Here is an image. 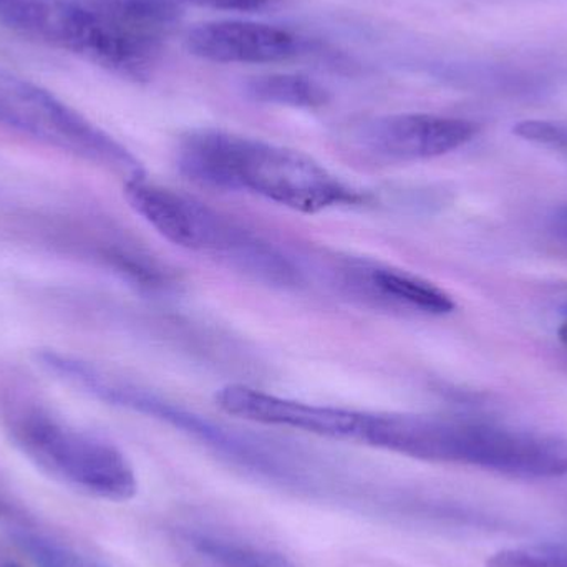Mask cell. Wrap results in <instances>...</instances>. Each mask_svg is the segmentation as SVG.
Returning <instances> with one entry per match:
<instances>
[{
    "label": "cell",
    "mask_w": 567,
    "mask_h": 567,
    "mask_svg": "<svg viewBox=\"0 0 567 567\" xmlns=\"http://www.w3.org/2000/svg\"><path fill=\"white\" fill-rule=\"evenodd\" d=\"M40 363L66 385L100 402L165 423L235 468L284 492L336 505H342L349 493V476L333 472L297 446L216 422L69 353L45 350Z\"/></svg>",
    "instance_id": "1"
},
{
    "label": "cell",
    "mask_w": 567,
    "mask_h": 567,
    "mask_svg": "<svg viewBox=\"0 0 567 567\" xmlns=\"http://www.w3.org/2000/svg\"><path fill=\"white\" fill-rule=\"evenodd\" d=\"M175 0H7L0 22L130 82L152 79L182 22Z\"/></svg>",
    "instance_id": "2"
},
{
    "label": "cell",
    "mask_w": 567,
    "mask_h": 567,
    "mask_svg": "<svg viewBox=\"0 0 567 567\" xmlns=\"http://www.w3.org/2000/svg\"><path fill=\"white\" fill-rule=\"evenodd\" d=\"M176 168L203 188L252 193L306 215L369 202L310 156L225 130L186 133L176 150Z\"/></svg>",
    "instance_id": "3"
},
{
    "label": "cell",
    "mask_w": 567,
    "mask_h": 567,
    "mask_svg": "<svg viewBox=\"0 0 567 567\" xmlns=\"http://www.w3.org/2000/svg\"><path fill=\"white\" fill-rule=\"evenodd\" d=\"M372 449L525 480L567 476V439L466 416L379 413Z\"/></svg>",
    "instance_id": "4"
},
{
    "label": "cell",
    "mask_w": 567,
    "mask_h": 567,
    "mask_svg": "<svg viewBox=\"0 0 567 567\" xmlns=\"http://www.w3.org/2000/svg\"><path fill=\"white\" fill-rule=\"evenodd\" d=\"M125 198L158 235L188 251L218 259L251 281L278 289L302 282V271L281 249L199 199L145 176L125 182Z\"/></svg>",
    "instance_id": "5"
},
{
    "label": "cell",
    "mask_w": 567,
    "mask_h": 567,
    "mask_svg": "<svg viewBox=\"0 0 567 567\" xmlns=\"http://www.w3.org/2000/svg\"><path fill=\"white\" fill-rule=\"evenodd\" d=\"M0 412L13 445L53 478L109 502L136 495L133 466L112 443L66 425L33 400L12 396Z\"/></svg>",
    "instance_id": "6"
},
{
    "label": "cell",
    "mask_w": 567,
    "mask_h": 567,
    "mask_svg": "<svg viewBox=\"0 0 567 567\" xmlns=\"http://www.w3.org/2000/svg\"><path fill=\"white\" fill-rule=\"evenodd\" d=\"M0 128L59 150L125 182L145 176L135 155L115 136L32 80L0 69Z\"/></svg>",
    "instance_id": "7"
},
{
    "label": "cell",
    "mask_w": 567,
    "mask_h": 567,
    "mask_svg": "<svg viewBox=\"0 0 567 567\" xmlns=\"http://www.w3.org/2000/svg\"><path fill=\"white\" fill-rule=\"evenodd\" d=\"M478 125L435 113H392L352 123L346 140L352 148L380 162L413 163L440 158L478 135Z\"/></svg>",
    "instance_id": "8"
},
{
    "label": "cell",
    "mask_w": 567,
    "mask_h": 567,
    "mask_svg": "<svg viewBox=\"0 0 567 567\" xmlns=\"http://www.w3.org/2000/svg\"><path fill=\"white\" fill-rule=\"evenodd\" d=\"M186 49L223 65H275L317 52V45L292 30L249 19L199 23L186 35Z\"/></svg>",
    "instance_id": "9"
},
{
    "label": "cell",
    "mask_w": 567,
    "mask_h": 567,
    "mask_svg": "<svg viewBox=\"0 0 567 567\" xmlns=\"http://www.w3.org/2000/svg\"><path fill=\"white\" fill-rule=\"evenodd\" d=\"M336 286L350 299L400 316L442 317L455 300L436 284L370 259L347 258L332 269Z\"/></svg>",
    "instance_id": "10"
},
{
    "label": "cell",
    "mask_w": 567,
    "mask_h": 567,
    "mask_svg": "<svg viewBox=\"0 0 567 567\" xmlns=\"http://www.w3.org/2000/svg\"><path fill=\"white\" fill-rule=\"evenodd\" d=\"M168 538L185 567H299L269 543L203 519L175 523Z\"/></svg>",
    "instance_id": "11"
},
{
    "label": "cell",
    "mask_w": 567,
    "mask_h": 567,
    "mask_svg": "<svg viewBox=\"0 0 567 567\" xmlns=\"http://www.w3.org/2000/svg\"><path fill=\"white\" fill-rule=\"evenodd\" d=\"M245 95L261 105L317 110L330 102V93L317 80L300 73H262L246 80Z\"/></svg>",
    "instance_id": "12"
},
{
    "label": "cell",
    "mask_w": 567,
    "mask_h": 567,
    "mask_svg": "<svg viewBox=\"0 0 567 567\" xmlns=\"http://www.w3.org/2000/svg\"><path fill=\"white\" fill-rule=\"evenodd\" d=\"M12 535L16 545L35 567H113L25 526H13Z\"/></svg>",
    "instance_id": "13"
},
{
    "label": "cell",
    "mask_w": 567,
    "mask_h": 567,
    "mask_svg": "<svg viewBox=\"0 0 567 567\" xmlns=\"http://www.w3.org/2000/svg\"><path fill=\"white\" fill-rule=\"evenodd\" d=\"M486 567H567V548L561 545H528L503 549Z\"/></svg>",
    "instance_id": "14"
},
{
    "label": "cell",
    "mask_w": 567,
    "mask_h": 567,
    "mask_svg": "<svg viewBox=\"0 0 567 567\" xmlns=\"http://www.w3.org/2000/svg\"><path fill=\"white\" fill-rule=\"evenodd\" d=\"M513 133L525 142L567 155V123L553 120H525Z\"/></svg>",
    "instance_id": "15"
},
{
    "label": "cell",
    "mask_w": 567,
    "mask_h": 567,
    "mask_svg": "<svg viewBox=\"0 0 567 567\" xmlns=\"http://www.w3.org/2000/svg\"><path fill=\"white\" fill-rule=\"evenodd\" d=\"M546 235H548L551 246L567 255V205L555 209L549 215L548 223H546Z\"/></svg>",
    "instance_id": "16"
},
{
    "label": "cell",
    "mask_w": 567,
    "mask_h": 567,
    "mask_svg": "<svg viewBox=\"0 0 567 567\" xmlns=\"http://www.w3.org/2000/svg\"><path fill=\"white\" fill-rule=\"evenodd\" d=\"M559 310H561V316L565 317L561 329H559V336L567 343V289L559 293Z\"/></svg>",
    "instance_id": "17"
},
{
    "label": "cell",
    "mask_w": 567,
    "mask_h": 567,
    "mask_svg": "<svg viewBox=\"0 0 567 567\" xmlns=\"http://www.w3.org/2000/svg\"><path fill=\"white\" fill-rule=\"evenodd\" d=\"M0 522H9L13 523V525L17 522L16 509L2 498H0Z\"/></svg>",
    "instance_id": "18"
},
{
    "label": "cell",
    "mask_w": 567,
    "mask_h": 567,
    "mask_svg": "<svg viewBox=\"0 0 567 567\" xmlns=\"http://www.w3.org/2000/svg\"><path fill=\"white\" fill-rule=\"evenodd\" d=\"M0 567H23V565L19 559L13 558V556L0 551Z\"/></svg>",
    "instance_id": "19"
},
{
    "label": "cell",
    "mask_w": 567,
    "mask_h": 567,
    "mask_svg": "<svg viewBox=\"0 0 567 567\" xmlns=\"http://www.w3.org/2000/svg\"><path fill=\"white\" fill-rule=\"evenodd\" d=\"M178 3H195V6L212 7L215 0H175Z\"/></svg>",
    "instance_id": "20"
},
{
    "label": "cell",
    "mask_w": 567,
    "mask_h": 567,
    "mask_svg": "<svg viewBox=\"0 0 567 567\" xmlns=\"http://www.w3.org/2000/svg\"><path fill=\"white\" fill-rule=\"evenodd\" d=\"M6 2H7V0H0V7H2L3 3H6Z\"/></svg>",
    "instance_id": "21"
}]
</instances>
